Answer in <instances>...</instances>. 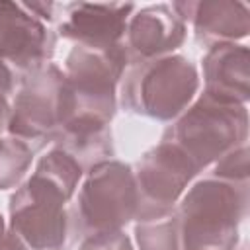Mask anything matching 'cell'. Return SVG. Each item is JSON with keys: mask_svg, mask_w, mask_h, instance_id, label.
<instances>
[{"mask_svg": "<svg viewBox=\"0 0 250 250\" xmlns=\"http://www.w3.org/2000/svg\"><path fill=\"white\" fill-rule=\"evenodd\" d=\"M84 168L64 150L53 148L31 178L10 199V230L25 250H62L68 230L66 201Z\"/></svg>", "mask_w": 250, "mask_h": 250, "instance_id": "6da1fadb", "label": "cell"}, {"mask_svg": "<svg viewBox=\"0 0 250 250\" xmlns=\"http://www.w3.org/2000/svg\"><path fill=\"white\" fill-rule=\"evenodd\" d=\"M248 211V186L209 176L184 195L176 213L180 250H234Z\"/></svg>", "mask_w": 250, "mask_h": 250, "instance_id": "7a4b0ae2", "label": "cell"}, {"mask_svg": "<svg viewBox=\"0 0 250 250\" xmlns=\"http://www.w3.org/2000/svg\"><path fill=\"white\" fill-rule=\"evenodd\" d=\"M246 105L229 104L203 92L201 98L166 129L162 141L176 145L195 168L201 170L240 145H246Z\"/></svg>", "mask_w": 250, "mask_h": 250, "instance_id": "3957f363", "label": "cell"}, {"mask_svg": "<svg viewBox=\"0 0 250 250\" xmlns=\"http://www.w3.org/2000/svg\"><path fill=\"white\" fill-rule=\"evenodd\" d=\"M197 68L180 55H166L129 66L123 88V105L160 121L178 117L197 92Z\"/></svg>", "mask_w": 250, "mask_h": 250, "instance_id": "277c9868", "label": "cell"}, {"mask_svg": "<svg viewBox=\"0 0 250 250\" xmlns=\"http://www.w3.org/2000/svg\"><path fill=\"white\" fill-rule=\"evenodd\" d=\"M68 119V88L64 72L47 62L41 68L20 78L6 131L39 150L47 143H55Z\"/></svg>", "mask_w": 250, "mask_h": 250, "instance_id": "5b68a950", "label": "cell"}, {"mask_svg": "<svg viewBox=\"0 0 250 250\" xmlns=\"http://www.w3.org/2000/svg\"><path fill=\"white\" fill-rule=\"evenodd\" d=\"M139 191L131 166L105 160L88 170L76 203V230L86 236L117 232L137 217Z\"/></svg>", "mask_w": 250, "mask_h": 250, "instance_id": "8992f818", "label": "cell"}, {"mask_svg": "<svg viewBox=\"0 0 250 250\" xmlns=\"http://www.w3.org/2000/svg\"><path fill=\"white\" fill-rule=\"evenodd\" d=\"M199 170L172 143L162 141L137 164L135 184L139 191L137 221L174 211V203L184 193L189 180Z\"/></svg>", "mask_w": 250, "mask_h": 250, "instance_id": "52a82bcc", "label": "cell"}, {"mask_svg": "<svg viewBox=\"0 0 250 250\" xmlns=\"http://www.w3.org/2000/svg\"><path fill=\"white\" fill-rule=\"evenodd\" d=\"M55 35L23 4L0 2V61L16 76L47 64L53 55Z\"/></svg>", "mask_w": 250, "mask_h": 250, "instance_id": "ba28073f", "label": "cell"}, {"mask_svg": "<svg viewBox=\"0 0 250 250\" xmlns=\"http://www.w3.org/2000/svg\"><path fill=\"white\" fill-rule=\"evenodd\" d=\"M64 20L59 25L62 37L74 45L92 49H111L123 43L127 21L135 4H88L74 2L61 6Z\"/></svg>", "mask_w": 250, "mask_h": 250, "instance_id": "9c48e42d", "label": "cell"}, {"mask_svg": "<svg viewBox=\"0 0 250 250\" xmlns=\"http://www.w3.org/2000/svg\"><path fill=\"white\" fill-rule=\"evenodd\" d=\"M186 39V23L168 4L141 8L129 18L123 47L129 64L160 59L178 49Z\"/></svg>", "mask_w": 250, "mask_h": 250, "instance_id": "30bf717a", "label": "cell"}, {"mask_svg": "<svg viewBox=\"0 0 250 250\" xmlns=\"http://www.w3.org/2000/svg\"><path fill=\"white\" fill-rule=\"evenodd\" d=\"M174 12L195 29L199 43L213 47L219 43H234L248 35L250 16L240 2L211 0V2H176Z\"/></svg>", "mask_w": 250, "mask_h": 250, "instance_id": "8fae6325", "label": "cell"}, {"mask_svg": "<svg viewBox=\"0 0 250 250\" xmlns=\"http://www.w3.org/2000/svg\"><path fill=\"white\" fill-rule=\"evenodd\" d=\"M205 94L246 105L248 102V47L234 43H219L209 47L203 59Z\"/></svg>", "mask_w": 250, "mask_h": 250, "instance_id": "7c38bea8", "label": "cell"}, {"mask_svg": "<svg viewBox=\"0 0 250 250\" xmlns=\"http://www.w3.org/2000/svg\"><path fill=\"white\" fill-rule=\"evenodd\" d=\"M135 234L141 250H180V234L174 211L139 219Z\"/></svg>", "mask_w": 250, "mask_h": 250, "instance_id": "4fadbf2b", "label": "cell"}, {"mask_svg": "<svg viewBox=\"0 0 250 250\" xmlns=\"http://www.w3.org/2000/svg\"><path fill=\"white\" fill-rule=\"evenodd\" d=\"M33 148L16 137H0V189L16 186L33 160Z\"/></svg>", "mask_w": 250, "mask_h": 250, "instance_id": "5bb4252c", "label": "cell"}, {"mask_svg": "<svg viewBox=\"0 0 250 250\" xmlns=\"http://www.w3.org/2000/svg\"><path fill=\"white\" fill-rule=\"evenodd\" d=\"M211 176L232 182V184L248 186V146L240 145L238 148H234V150L227 152L223 158H219L215 172Z\"/></svg>", "mask_w": 250, "mask_h": 250, "instance_id": "9a60e30c", "label": "cell"}, {"mask_svg": "<svg viewBox=\"0 0 250 250\" xmlns=\"http://www.w3.org/2000/svg\"><path fill=\"white\" fill-rule=\"evenodd\" d=\"M80 250H133V246H131V240L121 230H117V232L86 236Z\"/></svg>", "mask_w": 250, "mask_h": 250, "instance_id": "2e32d148", "label": "cell"}, {"mask_svg": "<svg viewBox=\"0 0 250 250\" xmlns=\"http://www.w3.org/2000/svg\"><path fill=\"white\" fill-rule=\"evenodd\" d=\"M16 82H18L16 72L0 61V133H2V129H6V121H8V113H10L8 102L16 90Z\"/></svg>", "mask_w": 250, "mask_h": 250, "instance_id": "e0dca14e", "label": "cell"}, {"mask_svg": "<svg viewBox=\"0 0 250 250\" xmlns=\"http://www.w3.org/2000/svg\"><path fill=\"white\" fill-rule=\"evenodd\" d=\"M0 250H25L23 244L16 238V234L4 227L2 215H0Z\"/></svg>", "mask_w": 250, "mask_h": 250, "instance_id": "ac0fdd59", "label": "cell"}]
</instances>
